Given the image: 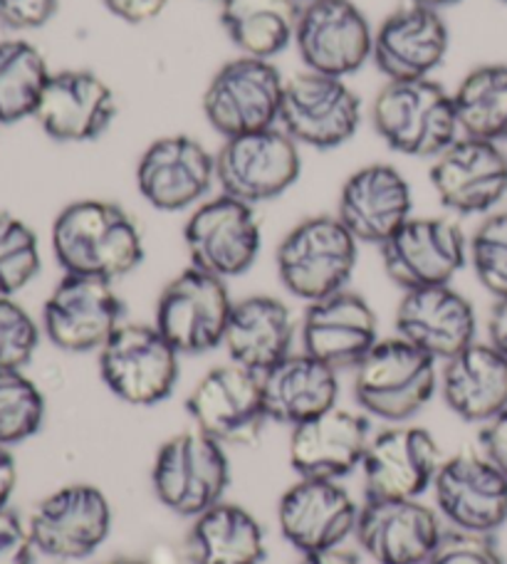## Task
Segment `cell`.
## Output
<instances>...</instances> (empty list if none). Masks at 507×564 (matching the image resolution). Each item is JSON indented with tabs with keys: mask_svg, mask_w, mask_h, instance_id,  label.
<instances>
[{
	"mask_svg": "<svg viewBox=\"0 0 507 564\" xmlns=\"http://www.w3.org/2000/svg\"><path fill=\"white\" fill-rule=\"evenodd\" d=\"M53 253L69 275L117 282L141 265L144 238L137 220L119 204L99 198L75 200L53 224Z\"/></svg>",
	"mask_w": 507,
	"mask_h": 564,
	"instance_id": "obj_1",
	"label": "cell"
},
{
	"mask_svg": "<svg viewBox=\"0 0 507 564\" xmlns=\"http://www.w3.org/2000/svg\"><path fill=\"white\" fill-rule=\"evenodd\" d=\"M371 122L387 147L435 159L461 137L453 95L433 77L389 79L371 105Z\"/></svg>",
	"mask_w": 507,
	"mask_h": 564,
	"instance_id": "obj_2",
	"label": "cell"
},
{
	"mask_svg": "<svg viewBox=\"0 0 507 564\" xmlns=\"http://www.w3.org/2000/svg\"><path fill=\"white\" fill-rule=\"evenodd\" d=\"M439 361L401 337L379 339L354 367V399L389 423H406L433 399L439 389Z\"/></svg>",
	"mask_w": 507,
	"mask_h": 564,
	"instance_id": "obj_3",
	"label": "cell"
},
{
	"mask_svg": "<svg viewBox=\"0 0 507 564\" xmlns=\"http://www.w3.org/2000/svg\"><path fill=\"white\" fill-rule=\"evenodd\" d=\"M228 482L226 446L196 426L161 443L151 466V488L157 500L174 516L188 520L220 502Z\"/></svg>",
	"mask_w": 507,
	"mask_h": 564,
	"instance_id": "obj_4",
	"label": "cell"
},
{
	"mask_svg": "<svg viewBox=\"0 0 507 564\" xmlns=\"http://www.w3.org/2000/svg\"><path fill=\"white\" fill-rule=\"evenodd\" d=\"M357 258L359 240L337 216H312L280 240L276 265L290 295L314 302L347 288Z\"/></svg>",
	"mask_w": 507,
	"mask_h": 564,
	"instance_id": "obj_5",
	"label": "cell"
},
{
	"mask_svg": "<svg viewBox=\"0 0 507 564\" xmlns=\"http://www.w3.org/2000/svg\"><path fill=\"white\" fill-rule=\"evenodd\" d=\"M179 351L154 325L125 322L97 351L99 377L129 406H157L174 394Z\"/></svg>",
	"mask_w": 507,
	"mask_h": 564,
	"instance_id": "obj_6",
	"label": "cell"
},
{
	"mask_svg": "<svg viewBox=\"0 0 507 564\" xmlns=\"http://www.w3.org/2000/svg\"><path fill=\"white\" fill-rule=\"evenodd\" d=\"M285 79L272 59L240 55L223 65L203 93V115L223 139L262 132L280 122Z\"/></svg>",
	"mask_w": 507,
	"mask_h": 564,
	"instance_id": "obj_7",
	"label": "cell"
},
{
	"mask_svg": "<svg viewBox=\"0 0 507 564\" xmlns=\"http://www.w3.org/2000/svg\"><path fill=\"white\" fill-rule=\"evenodd\" d=\"M230 310L226 280L191 265L161 290L154 327L179 355H206L223 345Z\"/></svg>",
	"mask_w": 507,
	"mask_h": 564,
	"instance_id": "obj_8",
	"label": "cell"
},
{
	"mask_svg": "<svg viewBox=\"0 0 507 564\" xmlns=\"http://www.w3.org/2000/svg\"><path fill=\"white\" fill-rule=\"evenodd\" d=\"M191 265L216 278L246 275L262 246L256 206L228 194L201 200L184 226Z\"/></svg>",
	"mask_w": 507,
	"mask_h": 564,
	"instance_id": "obj_9",
	"label": "cell"
},
{
	"mask_svg": "<svg viewBox=\"0 0 507 564\" xmlns=\"http://www.w3.org/2000/svg\"><path fill=\"white\" fill-rule=\"evenodd\" d=\"M186 411L198 431L223 446H252L270 421L260 375L236 361L206 371L191 389Z\"/></svg>",
	"mask_w": 507,
	"mask_h": 564,
	"instance_id": "obj_10",
	"label": "cell"
},
{
	"mask_svg": "<svg viewBox=\"0 0 507 564\" xmlns=\"http://www.w3.org/2000/svg\"><path fill=\"white\" fill-rule=\"evenodd\" d=\"M300 144L280 127L233 137L216 154V181L220 194L250 206L285 194L300 178Z\"/></svg>",
	"mask_w": 507,
	"mask_h": 564,
	"instance_id": "obj_11",
	"label": "cell"
},
{
	"mask_svg": "<svg viewBox=\"0 0 507 564\" xmlns=\"http://www.w3.org/2000/svg\"><path fill=\"white\" fill-rule=\"evenodd\" d=\"M362 102L347 79L312 69L285 79L280 129L298 144L334 149L359 132Z\"/></svg>",
	"mask_w": 507,
	"mask_h": 564,
	"instance_id": "obj_12",
	"label": "cell"
},
{
	"mask_svg": "<svg viewBox=\"0 0 507 564\" xmlns=\"http://www.w3.org/2000/svg\"><path fill=\"white\" fill-rule=\"evenodd\" d=\"M125 325V302L115 282L65 273L43 305V329L57 349L69 355L99 351Z\"/></svg>",
	"mask_w": 507,
	"mask_h": 564,
	"instance_id": "obj_13",
	"label": "cell"
},
{
	"mask_svg": "<svg viewBox=\"0 0 507 564\" xmlns=\"http://www.w3.org/2000/svg\"><path fill=\"white\" fill-rule=\"evenodd\" d=\"M37 552L53 560H87L105 545L111 530V506L89 482L57 488L35 506L28 520Z\"/></svg>",
	"mask_w": 507,
	"mask_h": 564,
	"instance_id": "obj_14",
	"label": "cell"
},
{
	"mask_svg": "<svg viewBox=\"0 0 507 564\" xmlns=\"http://www.w3.org/2000/svg\"><path fill=\"white\" fill-rule=\"evenodd\" d=\"M379 248L384 270L403 292L451 285L468 260V238L451 218L411 216Z\"/></svg>",
	"mask_w": 507,
	"mask_h": 564,
	"instance_id": "obj_15",
	"label": "cell"
},
{
	"mask_svg": "<svg viewBox=\"0 0 507 564\" xmlns=\"http://www.w3.org/2000/svg\"><path fill=\"white\" fill-rule=\"evenodd\" d=\"M295 47L312 73L347 79L371 59L374 30L352 0L302 3Z\"/></svg>",
	"mask_w": 507,
	"mask_h": 564,
	"instance_id": "obj_16",
	"label": "cell"
},
{
	"mask_svg": "<svg viewBox=\"0 0 507 564\" xmlns=\"http://www.w3.org/2000/svg\"><path fill=\"white\" fill-rule=\"evenodd\" d=\"M431 488L435 508L453 530L493 535L507 522V476L483 453L445 458Z\"/></svg>",
	"mask_w": 507,
	"mask_h": 564,
	"instance_id": "obj_17",
	"label": "cell"
},
{
	"mask_svg": "<svg viewBox=\"0 0 507 564\" xmlns=\"http://www.w3.org/2000/svg\"><path fill=\"white\" fill-rule=\"evenodd\" d=\"M441 446L419 426H393L371 436L362 460L367 500H416L433 486Z\"/></svg>",
	"mask_w": 507,
	"mask_h": 564,
	"instance_id": "obj_18",
	"label": "cell"
},
{
	"mask_svg": "<svg viewBox=\"0 0 507 564\" xmlns=\"http://www.w3.org/2000/svg\"><path fill=\"white\" fill-rule=\"evenodd\" d=\"M216 181V154L188 134L161 137L137 164V188L151 208L186 210L198 206Z\"/></svg>",
	"mask_w": 507,
	"mask_h": 564,
	"instance_id": "obj_19",
	"label": "cell"
},
{
	"mask_svg": "<svg viewBox=\"0 0 507 564\" xmlns=\"http://www.w3.org/2000/svg\"><path fill=\"white\" fill-rule=\"evenodd\" d=\"M359 510L339 480L300 478L278 502L280 535L300 555L342 547L357 530Z\"/></svg>",
	"mask_w": 507,
	"mask_h": 564,
	"instance_id": "obj_20",
	"label": "cell"
},
{
	"mask_svg": "<svg viewBox=\"0 0 507 564\" xmlns=\"http://www.w3.org/2000/svg\"><path fill=\"white\" fill-rule=\"evenodd\" d=\"M431 186L451 214H490L507 196L505 151L493 141L459 137L433 159Z\"/></svg>",
	"mask_w": 507,
	"mask_h": 564,
	"instance_id": "obj_21",
	"label": "cell"
},
{
	"mask_svg": "<svg viewBox=\"0 0 507 564\" xmlns=\"http://www.w3.org/2000/svg\"><path fill=\"white\" fill-rule=\"evenodd\" d=\"M302 351L332 369H354L379 341L377 312L359 292L339 290L308 302L302 325Z\"/></svg>",
	"mask_w": 507,
	"mask_h": 564,
	"instance_id": "obj_22",
	"label": "cell"
},
{
	"mask_svg": "<svg viewBox=\"0 0 507 564\" xmlns=\"http://www.w3.org/2000/svg\"><path fill=\"white\" fill-rule=\"evenodd\" d=\"M119 105L105 79L93 69H60L47 79L35 109L43 132L65 144L95 141L117 119Z\"/></svg>",
	"mask_w": 507,
	"mask_h": 564,
	"instance_id": "obj_23",
	"label": "cell"
},
{
	"mask_svg": "<svg viewBox=\"0 0 507 564\" xmlns=\"http://www.w3.org/2000/svg\"><path fill=\"white\" fill-rule=\"evenodd\" d=\"M354 538L377 564H425L443 532L439 516L419 498L367 500Z\"/></svg>",
	"mask_w": 507,
	"mask_h": 564,
	"instance_id": "obj_24",
	"label": "cell"
},
{
	"mask_svg": "<svg viewBox=\"0 0 507 564\" xmlns=\"http://www.w3.org/2000/svg\"><path fill=\"white\" fill-rule=\"evenodd\" d=\"M397 337L411 341L435 361L459 355L475 341L478 317L471 300L451 285L403 292L397 307Z\"/></svg>",
	"mask_w": 507,
	"mask_h": 564,
	"instance_id": "obj_25",
	"label": "cell"
},
{
	"mask_svg": "<svg viewBox=\"0 0 507 564\" xmlns=\"http://www.w3.org/2000/svg\"><path fill=\"white\" fill-rule=\"evenodd\" d=\"M409 181L391 164H369L344 181L337 218L359 243L384 246L411 218Z\"/></svg>",
	"mask_w": 507,
	"mask_h": 564,
	"instance_id": "obj_26",
	"label": "cell"
},
{
	"mask_svg": "<svg viewBox=\"0 0 507 564\" xmlns=\"http://www.w3.org/2000/svg\"><path fill=\"white\" fill-rule=\"evenodd\" d=\"M369 441L367 416L334 406L292 429L290 466L300 478L339 480L362 468Z\"/></svg>",
	"mask_w": 507,
	"mask_h": 564,
	"instance_id": "obj_27",
	"label": "cell"
},
{
	"mask_svg": "<svg viewBox=\"0 0 507 564\" xmlns=\"http://www.w3.org/2000/svg\"><path fill=\"white\" fill-rule=\"evenodd\" d=\"M449 43L439 10L406 6L377 28L371 59L389 79H423L441 67Z\"/></svg>",
	"mask_w": 507,
	"mask_h": 564,
	"instance_id": "obj_28",
	"label": "cell"
},
{
	"mask_svg": "<svg viewBox=\"0 0 507 564\" xmlns=\"http://www.w3.org/2000/svg\"><path fill=\"white\" fill-rule=\"evenodd\" d=\"M268 419L285 426H300L337 406V369L314 359L308 351H292L276 367L260 375Z\"/></svg>",
	"mask_w": 507,
	"mask_h": 564,
	"instance_id": "obj_29",
	"label": "cell"
},
{
	"mask_svg": "<svg viewBox=\"0 0 507 564\" xmlns=\"http://www.w3.org/2000/svg\"><path fill=\"white\" fill-rule=\"evenodd\" d=\"M295 317L285 302L272 295H250L233 302L223 337L230 361L256 375H266L278 361L292 355Z\"/></svg>",
	"mask_w": 507,
	"mask_h": 564,
	"instance_id": "obj_30",
	"label": "cell"
},
{
	"mask_svg": "<svg viewBox=\"0 0 507 564\" xmlns=\"http://www.w3.org/2000/svg\"><path fill=\"white\" fill-rule=\"evenodd\" d=\"M439 384L455 416L488 423L507 409V359L490 341H473L443 361Z\"/></svg>",
	"mask_w": 507,
	"mask_h": 564,
	"instance_id": "obj_31",
	"label": "cell"
},
{
	"mask_svg": "<svg viewBox=\"0 0 507 564\" xmlns=\"http://www.w3.org/2000/svg\"><path fill=\"white\" fill-rule=\"evenodd\" d=\"M188 552L194 564H262L268 557L266 528L248 508L220 500L194 518Z\"/></svg>",
	"mask_w": 507,
	"mask_h": 564,
	"instance_id": "obj_32",
	"label": "cell"
},
{
	"mask_svg": "<svg viewBox=\"0 0 507 564\" xmlns=\"http://www.w3.org/2000/svg\"><path fill=\"white\" fill-rule=\"evenodd\" d=\"M220 25L246 57L272 59L295 43L300 0H218Z\"/></svg>",
	"mask_w": 507,
	"mask_h": 564,
	"instance_id": "obj_33",
	"label": "cell"
},
{
	"mask_svg": "<svg viewBox=\"0 0 507 564\" xmlns=\"http://www.w3.org/2000/svg\"><path fill=\"white\" fill-rule=\"evenodd\" d=\"M461 137L500 144L507 139V65H481L453 93Z\"/></svg>",
	"mask_w": 507,
	"mask_h": 564,
	"instance_id": "obj_34",
	"label": "cell"
},
{
	"mask_svg": "<svg viewBox=\"0 0 507 564\" xmlns=\"http://www.w3.org/2000/svg\"><path fill=\"white\" fill-rule=\"evenodd\" d=\"M47 63L28 40L0 43V124H15L35 117L50 79Z\"/></svg>",
	"mask_w": 507,
	"mask_h": 564,
	"instance_id": "obj_35",
	"label": "cell"
},
{
	"mask_svg": "<svg viewBox=\"0 0 507 564\" xmlns=\"http://www.w3.org/2000/svg\"><path fill=\"white\" fill-rule=\"evenodd\" d=\"M43 391L23 371H0V446H18L43 429Z\"/></svg>",
	"mask_w": 507,
	"mask_h": 564,
	"instance_id": "obj_36",
	"label": "cell"
},
{
	"mask_svg": "<svg viewBox=\"0 0 507 564\" xmlns=\"http://www.w3.org/2000/svg\"><path fill=\"white\" fill-rule=\"evenodd\" d=\"M40 243L25 220L0 210V297H15L40 273Z\"/></svg>",
	"mask_w": 507,
	"mask_h": 564,
	"instance_id": "obj_37",
	"label": "cell"
},
{
	"mask_svg": "<svg viewBox=\"0 0 507 564\" xmlns=\"http://www.w3.org/2000/svg\"><path fill=\"white\" fill-rule=\"evenodd\" d=\"M468 258L481 285L495 300L507 297V214H493L475 228Z\"/></svg>",
	"mask_w": 507,
	"mask_h": 564,
	"instance_id": "obj_38",
	"label": "cell"
},
{
	"mask_svg": "<svg viewBox=\"0 0 507 564\" xmlns=\"http://www.w3.org/2000/svg\"><path fill=\"white\" fill-rule=\"evenodd\" d=\"M40 345V329L23 305L0 297V371H23Z\"/></svg>",
	"mask_w": 507,
	"mask_h": 564,
	"instance_id": "obj_39",
	"label": "cell"
},
{
	"mask_svg": "<svg viewBox=\"0 0 507 564\" xmlns=\"http://www.w3.org/2000/svg\"><path fill=\"white\" fill-rule=\"evenodd\" d=\"M425 564H505L490 535L453 530L443 535Z\"/></svg>",
	"mask_w": 507,
	"mask_h": 564,
	"instance_id": "obj_40",
	"label": "cell"
},
{
	"mask_svg": "<svg viewBox=\"0 0 507 564\" xmlns=\"http://www.w3.org/2000/svg\"><path fill=\"white\" fill-rule=\"evenodd\" d=\"M35 545L18 512L0 508V564H33Z\"/></svg>",
	"mask_w": 507,
	"mask_h": 564,
	"instance_id": "obj_41",
	"label": "cell"
},
{
	"mask_svg": "<svg viewBox=\"0 0 507 564\" xmlns=\"http://www.w3.org/2000/svg\"><path fill=\"white\" fill-rule=\"evenodd\" d=\"M60 0H0V25L10 30H37L57 13Z\"/></svg>",
	"mask_w": 507,
	"mask_h": 564,
	"instance_id": "obj_42",
	"label": "cell"
},
{
	"mask_svg": "<svg viewBox=\"0 0 507 564\" xmlns=\"http://www.w3.org/2000/svg\"><path fill=\"white\" fill-rule=\"evenodd\" d=\"M481 453L507 476V409L488 423H483Z\"/></svg>",
	"mask_w": 507,
	"mask_h": 564,
	"instance_id": "obj_43",
	"label": "cell"
},
{
	"mask_svg": "<svg viewBox=\"0 0 507 564\" xmlns=\"http://www.w3.org/2000/svg\"><path fill=\"white\" fill-rule=\"evenodd\" d=\"M171 0H105L111 15L131 25H141L159 18Z\"/></svg>",
	"mask_w": 507,
	"mask_h": 564,
	"instance_id": "obj_44",
	"label": "cell"
},
{
	"mask_svg": "<svg viewBox=\"0 0 507 564\" xmlns=\"http://www.w3.org/2000/svg\"><path fill=\"white\" fill-rule=\"evenodd\" d=\"M488 341L507 359V297L495 300L488 317Z\"/></svg>",
	"mask_w": 507,
	"mask_h": 564,
	"instance_id": "obj_45",
	"label": "cell"
},
{
	"mask_svg": "<svg viewBox=\"0 0 507 564\" xmlns=\"http://www.w3.org/2000/svg\"><path fill=\"white\" fill-rule=\"evenodd\" d=\"M18 486V466L8 446H0V508H8Z\"/></svg>",
	"mask_w": 507,
	"mask_h": 564,
	"instance_id": "obj_46",
	"label": "cell"
},
{
	"mask_svg": "<svg viewBox=\"0 0 507 564\" xmlns=\"http://www.w3.org/2000/svg\"><path fill=\"white\" fill-rule=\"evenodd\" d=\"M298 564H359V560L347 550L334 547V550H322V552H310V555H302V560Z\"/></svg>",
	"mask_w": 507,
	"mask_h": 564,
	"instance_id": "obj_47",
	"label": "cell"
},
{
	"mask_svg": "<svg viewBox=\"0 0 507 564\" xmlns=\"http://www.w3.org/2000/svg\"><path fill=\"white\" fill-rule=\"evenodd\" d=\"M461 3V0H411V6H421V8H431V10H441Z\"/></svg>",
	"mask_w": 507,
	"mask_h": 564,
	"instance_id": "obj_48",
	"label": "cell"
},
{
	"mask_svg": "<svg viewBox=\"0 0 507 564\" xmlns=\"http://www.w3.org/2000/svg\"><path fill=\"white\" fill-rule=\"evenodd\" d=\"M107 564H149L144 560H137V557H119V560H111Z\"/></svg>",
	"mask_w": 507,
	"mask_h": 564,
	"instance_id": "obj_49",
	"label": "cell"
},
{
	"mask_svg": "<svg viewBox=\"0 0 507 564\" xmlns=\"http://www.w3.org/2000/svg\"><path fill=\"white\" fill-rule=\"evenodd\" d=\"M300 3H310V0H300Z\"/></svg>",
	"mask_w": 507,
	"mask_h": 564,
	"instance_id": "obj_50",
	"label": "cell"
},
{
	"mask_svg": "<svg viewBox=\"0 0 507 564\" xmlns=\"http://www.w3.org/2000/svg\"><path fill=\"white\" fill-rule=\"evenodd\" d=\"M503 3H507V0H503Z\"/></svg>",
	"mask_w": 507,
	"mask_h": 564,
	"instance_id": "obj_51",
	"label": "cell"
}]
</instances>
